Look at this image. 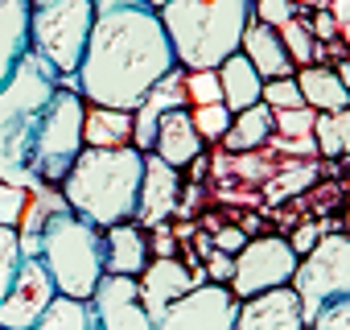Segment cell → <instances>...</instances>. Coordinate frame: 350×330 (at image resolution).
<instances>
[{"mask_svg":"<svg viewBox=\"0 0 350 330\" xmlns=\"http://www.w3.org/2000/svg\"><path fill=\"white\" fill-rule=\"evenodd\" d=\"M293 5H305V9H325L329 0H293Z\"/></svg>","mask_w":350,"mask_h":330,"instance_id":"41","label":"cell"},{"mask_svg":"<svg viewBox=\"0 0 350 330\" xmlns=\"http://www.w3.org/2000/svg\"><path fill=\"white\" fill-rule=\"evenodd\" d=\"M144 264H148V236L136 219L103 227V272L140 277Z\"/></svg>","mask_w":350,"mask_h":330,"instance_id":"17","label":"cell"},{"mask_svg":"<svg viewBox=\"0 0 350 330\" xmlns=\"http://www.w3.org/2000/svg\"><path fill=\"white\" fill-rule=\"evenodd\" d=\"M140 178H144V153L136 144H120V149L83 144L58 190L75 215H83L95 227H111L136 215Z\"/></svg>","mask_w":350,"mask_h":330,"instance_id":"2","label":"cell"},{"mask_svg":"<svg viewBox=\"0 0 350 330\" xmlns=\"http://www.w3.org/2000/svg\"><path fill=\"white\" fill-rule=\"evenodd\" d=\"M83 112L87 99L75 87H58L54 99L42 107L29 140V174L38 186H58L83 153Z\"/></svg>","mask_w":350,"mask_h":330,"instance_id":"6","label":"cell"},{"mask_svg":"<svg viewBox=\"0 0 350 330\" xmlns=\"http://www.w3.org/2000/svg\"><path fill=\"white\" fill-rule=\"evenodd\" d=\"M91 301V318L95 330H157L144 301H140V285L136 277H120V272H103Z\"/></svg>","mask_w":350,"mask_h":330,"instance_id":"11","label":"cell"},{"mask_svg":"<svg viewBox=\"0 0 350 330\" xmlns=\"http://www.w3.org/2000/svg\"><path fill=\"white\" fill-rule=\"evenodd\" d=\"M136 5H148V9H161V5H165V0H136Z\"/></svg>","mask_w":350,"mask_h":330,"instance_id":"42","label":"cell"},{"mask_svg":"<svg viewBox=\"0 0 350 330\" xmlns=\"http://www.w3.org/2000/svg\"><path fill=\"white\" fill-rule=\"evenodd\" d=\"M54 293H58V289H54L46 264H42L38 256H25L21 268H17V277H13V285H9V293L0 297V326H9V330H29V326L38 322V314L50 305Z\"/></svg>","mask_w":350,"mask_h":330,"instance_id":"12","label":"cell"},{"mask_svg":"<svg viewBox=\"0 0 350 330\" xmlns=\"http://www.w3.org/2000/svg\"><path fill=\"white\" fill-rule=\"evenodd\" d=\"M297 252L284 236H260V240H247L239 252H235V272H231V293L235 297H256L264 289H276V285H288L293 281V268H297Z\"/></svg>","mask_w":350,"mask_h":330,"instance_id":"9","label":"cell"},{"mask_svg":"<svg viewBox=\"0 0 350 330\" xmlns=\"http://www.w3.org/2000/svg\"><path fill=\"white\" fill-rule=\"evenodd\" d=\"M329 13L338 17V25H342L346 38H350V0H329Z\"/></svg>","mask_w":350,"mask_h":330,"instance_id":"39","label":"cell"},{"mask_svg":"<svg viewBox=\"0 0 350 330\" xmlns=\"http://www.w3.org/2000/svg\"><path fill=\"white\" fill-rule=\"evenodd\" d=\"M186 95L190 103H223V87H219V71H186Z\"/></svg>","mask_w":350,"mask_h":330,"instance_id":"30","label":"cell"},{"mask_svg":"<svg viewBox=\"0 0 350 330\" xmlns=\"http://www.w3.org/2000/svg\"><path fill=\"white\" fill-rule=\"evenodd\" d=\"M29 330H95L91 301H87V297L54 293V297H50V305L38 314V322H33Z\"/></svg>","mask_w":350,"mask_h":330,"instance_id":"24","label":"cell"},{"mask_svg":"<svg viewBox=\"0 0 350 330\" xmlns=\"http://www.w3.org/2000/svg\"><path fill=\"white\" fill-rule=\"evenodd\" d=\"M305 25H309V34H313L317 42H325V46H329V42H338V34H342L338 17H334V13H325V9H317V13H313Z\"/></svg>","mask_w":350,"mask_h":330,"instance_id":"35","label":"cell"},{"mask_svg":"<svg viewBox=\"0 0 350 330\" xmlns=\"http://www.w3.org/2000/svg\"><path fill=\"white\" fill-rule=\"evenodd\" d=\"M305 330H350V293L325 301V305L305 322Z\"/></svg>","mask_w":350,"mask_h":330,"instance_id":"31","label":"cell"},{"mask_svg":"<svg viewBox=\"0 0 350 330\" xmlns=\"http://www.w3.org/2000/svg\"><path fill=\"white\" fill-rule=\"evenodd\" d=\"M83 144H91V149L132 144V112L87 103V112H83Z\"/></svg>","mask_w":350,"mask_h":330,"instance_id":"22","label":"cell"},{"mask_svg":"<svg viewBox=\"0 0 350 330\" xmlns=\"http://www.w3.org/2000/svg\"><path fill=\"white\" fill-rule=\"evenodd\" d=\"M202 136L190 120V107H169L161 120H157V132H152V149L165 165H190L202 157Z\"/></svg>","mask_w":350,"mask_h":330,"instance_id":"16","label":"cell"},{"mask_svg":"<svg viewBox=\"0 0 350 330\" xmlns=\"http://www.w3.org/2000/svg\"><path fill=\"white\" fill-rule=\"evenodd\" d=\"M202 281H206V272H190L178 256H157V260H148L144 272L136 277L140 301H144V309H148L152 322L165 314V305H173L182 293H190V289L202 285Z\"/></svg>","mask_w":350,"mask_h":330,"instance_id":"14","label":"cell"},{"mask_svg":"<svg viewBox=\"0 0 350 330\" xmlns=\"http://www.w3.org/2000/svg\"><path fill=\"white\" fill-rule=\"evenodd\" d=\"M272 132H276L272 128V107L260 99V103H252V107L231 116V128L223 132V144L243 153V149H260L264 140H272Z\"/></svg>","mask_w":350,"mask_h":330,"instance_id":"23","label":"cell"},{"mask_svg":"<svg viewBox=\"0 0 350 330\" xmlns=\"http://www.w3.org/2000/svg\"><path fill=\"white\" fill-rule=\"evenodd\" d=\"M231 107L227 103H194L190 107V120H194V128H198V136L202 140H223V132L231 128Z\"/></svg>","mask_w":350,"mask_h":330,"instance_id":"27","label":"cell"},{"mask_svg":"<svg viewBox=\"0 0 350 330\" xmlns=\"http://www.w3.org/2000/svg\"><path fill=\"white\" fill-rule=\"evenodd\" d=\"M260 99H264L272 112H284V107H301V103H305V95H301V87H297V75H284V79H264Z\"/></svg>","mask_w":350,"mask_h":330,"instance_id":"29","label":"cell"},{"mask_svg":"<svg viewBox=\"0 0 350 330\" xmlns=\"http://www.w3.org/2000/svg\"><path fill=\"white\" fill-rule=\"evenodd\" d=\"M173 207H178V165H165L157 153H144V178L132 219L140 227H161L173 215Z\"/></svg>","mask_w":350,"mask_h":330,"instance_id":"15","label":"cell"},{"mask_svg":"<svg viewBox=\"0 0 350 330\" xmlns=\"http://www.w3.org/2000/svg\"><path fill=\"white\" fill-rule=\"evenodd\" d=\"M231 272H235V256L215 252V256H211V277H215V281H231Z\"/></svg>","mask_w":350,"mask_h":330,"instance_id":"38","label":"cell"},{"mask_svg":"<svg viewBox=\"0 0 350 330\" xmlns=\"http://www.w3.org/2000/svg\"><path fill=\"white\" fill-rule=\"evenodd\" d=\"M276 29H280V42H284V50H288L293 66H309V62H313V50H317V38L309 34V25H305L301 17H288V21L276 25Z\"/></svg>","mask_w":350,"mask_h":330,"instance_id":"26","label":"cell"},{"mask_svg":"<svg viewBox=\"0 0 350 330\" xmlns=\"http://www.w3.org/2000/svg\"><path fill=\"white\" fill-rule=\"evenodd\" d=\"M38 260L66 297H91L103 277V227L87 223L70 207H58L38 231Z\"/></svg>","mask_w":350,"mask_h":330,"instance_id":"5","label":"cell"},{"mask_svg":"<svg viewBox=\"0 0 350 330\" xmlns=\"http://www.w3.org/2000/svg\"><path fill=\"white\" fill-rule=\"evenodd\" d=\"M58 87H62V75L33 50L17 62L9 83L0 87V178L5 182L29 186V190L38 186L29 174V140L42 107L54 99Z\"/></svg>","mask_w":350,"mask_h":330,"instance_id":"4","label":"cell"},{"mask_svg":"<svg viewBox=\"0 0 350 330\" xmlns=\"http://www.w3.org/2000/svg\"><path fill=\"white\" fill-rule=\"evenodd\" d=\"M301 297V314L305 322L334 297H346L350 293V236L346 231H329L321 236L293 268V281H288Z\"/></svg>","mask_w":350,"mask_h":330,"instance_id":"8","label":"cell"},{"mask_svg":"<svg viewBox=\"0 0 350 330\" xmlns=\"http://www.w3.org/2000/svg\"><path fill=\"white\" fill-rule=\"evenodd\" d=\"M309 136H313V144H317L325 157L350 153V107H342V112H317Z\"/></svg>","mask_w":350,"mask_h":330,"instance_id":"25","label":"cell"},{"mask_svg":"<svg viewBox=\"0 0 350 330\" xmlns=\"http://www.w3.org/2000/svg\"><path fill=\"white\" fill-rule=\"evenodd\" d=\"M334 66H338V71H334V75H338V79H342V83H346V87H350V58H346V62H334Z\"/></svg>","mask_w":350,"mask_h":330,"instance_id":"40","label":"cell"},{"mask_svg":"<svg viewBox=\"0 0 350 330\" xmlns=\"http://www.w3.org/2000/svg\"><path fill=\"white\" fill-rule=\"evenodd\" d=\"M0 330H9V326H0Z\"/></svg>","mask_w":350,"mask_h":330,"instance_id":"45","label":"cell"},{"mask_svg":"<svg viewBox=\"0 0 350 330\" xmlns=\"http://www.w3.org/2000/svg\"><path fill=\"white\" fill-rule=\"evenodd\" d=\"M157 17L169 34L178 66L206 71L239 50L252 21V0H165Z\"/></svg>","mask_w":350,"mask_h":330,"instance_id":"3","label":"cell"},{"mask_svg":"<svg viewBox=\"0 0 350 330\" xmlns=\"http://www.w3.org/2000/svg\"><path fill=\"white\" fill-rule=\"evenodd\" d=\"M38 5H54V0H29V9H38Z\"/></svg>","mask_w":350,"mask_h":330,"instance_id":"43","label":"cell"},{"mask_svg":"<svg viewBox=\"0 0 350 330\" xmlns=\"http://www.w3.org/2000/svg\"><path fill=\"white\" fill-rule=\"evenodd\" d=\"M29 54V0H0V87Z\"/></svg>","mask_w":350,"mask_h":330,"instance_id":"19","label":"cell"},{"mask_svg":"<svg viewBox=\"0 0 350 330\" xmlns=\"http://www.w3.org/2000/svg\"><path fill=\"white\" fill-rule=\"evenodd\" d=\"M313 107L309 103H301V107H284V112H272V128H280V132H288V136H309L313 132Z\"/></svg>","mask_w":350,"mask_h":330,"instance_id":"33","label":"cell"},{"mask_svg":"<svg viewBox=\"0 0 350 330\" xmlns=\"http://www.w3.org/2000/svg\"><path fill=\"white\" fill-rule=\"evenodd\" d=\"M239 297L223 281H202L190 293H182L165 314L152 322L157 330H235Z\"/></svg>","mask_w":350,"mask_h":330,"instance_id":"10","label":"cell"},{"mask_svg":"<svg viewBox=\"0 0 350 330\" xmlns=\"http://www.w3.org/2000/svg\"><path fill=\"white\" fill-rule=\"evenodd\" d=\"M235 330H305V314H301L297 289L293 285H276V289H264L256 297H239Z\"/></svg>","mask_w":350,"mask_h":330,"instance_id":"13","label":"cell"},{"mask_svg":"<svg viewBox=\"0 0 350 330\" xmlns=\"http://www.w3.org/2000/svg\"><path fill=\"white\" fill-rule=\"evenodd\" d=\"M95 25V0H54L29 9V50L58 75H75Z\"/></svg>","mask_w":350,"mask_h":330,"instance_id":"7","label":"cell"},{"mask_svg":"<svg viewBox=\"0 0 350 330\" xmlns=\"http://www.w3.org/2000/svg\"><path fill=\"white\" fill-rule=\"evenodd\" d=\"M346 236H350V211H346Z\"/></svg>","mask_w":350,"mask_h":330,"instance_id":"44","label":"cell"},{"mask_svg":"<svg viewBox=\"0 0 350 330\" xmlns=\"http://www.w3.org/2000/svg\"><path fill=\"white\" fill-rule=\"evenodd\" d=\"M252 17L264 25H284L288 17H297L293 0H252Z\"/></svg>","mask_w":350,"mask_h":330,"instance_id":"34","label":"cell"},{"mask_svg":"<svg viewBox=\"0 0 350 330\" xmlns=\"http://www.w3.org/2000/svg\"><path fill=\"white\" fill-rule=\"evenodd\" d=\"M178 66L169 46V34L148 5H116L95 13L83 62L75 71L79 95L99 107H124L136 112L148 87Z\"/></svg>","mask_w":350,"mask_h":330,"instance_id":"1","label":"cell"},{"mask_svg":"<svg viewBox=\"0 0 350 330\" xmlns=\"http://www.w3.org/2000/svg\"><path fill=\"white\" fill-rule=\"evenodd\" d=\"M29 203V186H13L0 178V227H17Z\"/></svg>","mask_w":350,"mask_h":330,"instance_id":"32","label":"cell"},{"mask_svg":"<svg viewBox=\"0 0 350 330\" xmlns=\"http://www.w3.org/2000/svg\"><path fill=\"white\" fill-rule=\"evenodd\" d=\"M219 87H223V103L231 107V112H243V107H252V103H260V91H264V79H260V71L247 62V54H227L219 66Z\"/></svg>","mask_w":350,"mask_h":330,"instance_id":"20","label":"cell"},{"mask_svg":"<svg viewBox=\"0 0 350 330\" xmlns=\"http://www.w3.org/2000/svg\"><path fill=\"white\" fill-rule=\"evenodd\" d=\"M317 240H321V227H313V223H309V227H301V231H297L288 244H293V252H297V256H305V252H309Z\"/></svg>","mask_w":350,"mask_h":330,"instance_id":"37","label":"cell"},{"mask_svg":"<svg viewBox=\"0 0 350 330\" xmlns=\"http://www.w3.org/2000/svg\"><path fill=\"white\" fill-rule=\"evenodd\" d=\"M21 260H25V256H21V236H17V227H0V297L9 293V285H13Z\"/></svg>","mask_w":350,"mask_h":330,"instance_id":"28","label":"cell"},{"mask_svg":"<svg viewBox=\"0 0 350 330\" xmlns=\"http://www.w3.org/2000/svg\"><path fill=\"white\" fill-rule=\"evenodd\" d=\"M243 244H247V236H243V231H235V227H223V231H215V248H219V252H227V256H235Z\"/></svg>","mask_w":350,"mask_h":330,"instance_id":"36","label":"cell"},{"mask_svg":"<svg viewBox=\"0 0 350 330\" xmlns=\"http://www.w3.org/2000/svg\"><path fill=\"white\" fill-rule=\"evenodd\" d=\"M239 54H247V62L260 71V79H284V75H293L297 66H293V58H288V50H284V42H280V29L276 25H264V21H247V29H243V42H239Z\"/></svg>","mask_w":350,"mask_h":330,"instance_id":"18","label":"cell"},{"mask_svg":"<svg viewBox=\"0 0 350 330\" xmlns=\"http://www.w3.org/2000/svg\"><path fill=\"white\" fill-rule=\"evenodd\" d=\"M293 75H297V87H301V95H305V103L313 112H342V107H350V87L329 66L309 62V66H297Z\"/></svg>","mask_w":350,"mask_h":330,"instance_id":"21","label":"cell"}]
</instances>
